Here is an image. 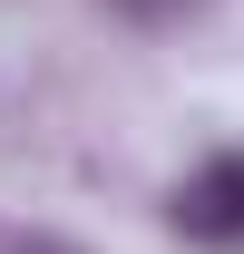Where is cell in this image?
<instances>
[{"label": "cell", "mask_w": 244, "mask_h": 254, "mask_svg": "<svg viewBox=\"0 0 244 254\" xmlns=\"http://www.w3.org/2000/svg\"><path fill=\"white\" fill-rule=\"evenodd\" d=\"M108 10H127V20H147V30H156V20H176V10H195V0H108Z\"/></svg>", "instance_id": "obj_2"}, {"label": "cell", "mask_w": 244, "mask_h": 254, "mask_svg": "<svg viewBox=\"0 0 244 254\" xmlns=\"http://www.w3.org/2000/svg\"><path fill=\"white\" fill-rule=\"evenodd\" d=\"M176 235H195V245H244V157H205L176 186Z\"/></svg>", "instance_id": "obj_1"}, {"label": "cell", "mask_w": 244, "mask_h": 254, "mask_svg": "<svg viewBox=\"0 0 244 254\" xmlns=\"http://www.w3.org/2000/svg\"><path fill=\"white\" fill-rule=\"evenodd\" d=\"M20 254H78V245H59V235H30V245H20Z\"/></svg>", "instance_id": "obj_3"}]
</instances>
